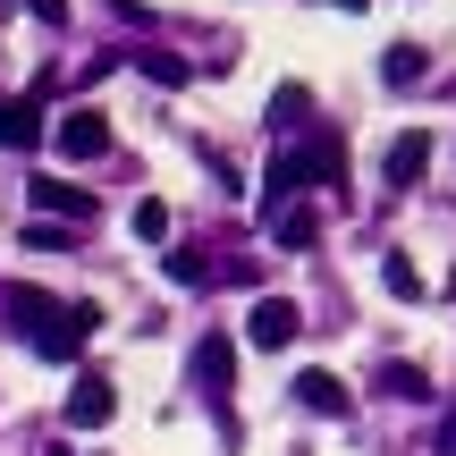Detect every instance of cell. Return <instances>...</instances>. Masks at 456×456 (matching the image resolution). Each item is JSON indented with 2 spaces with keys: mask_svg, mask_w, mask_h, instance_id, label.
<instances>
[{
  "mask_svg": "<svg viewBox=\"0 0 456 456\" xmlns=\"http://www.w3.org/2000/svg\"><path fill=\"white\" fill-rule=\"evenodd\" d=\"M26 203H34V220H60V228H77V220H94V195H85V186H68V178H34L26 186Z\"/></svg>",
  "mask_w": 456,
  "mask_h": 456,
  "instance_id": "cell-6",
  "label": "cell"
},
{
  "mask_svg": "<svg viewBox=\"0 0 456 456\" xmlns=\"http://www.w3.org/2000/svg\"><path fill=\"white\" fill-rule=\"evenodd\" d=\"M26 245H34V254H68V228H60V220H34Z\"/></svg>",
  "mask_w": 456,
  "mask_h": 456,
  "instance_id": "cell-20",
  "label": "cell"
},
{
  "mask_svg": "<svg viewBox=\"0 0 456 456\" xmlns=\"http://www.w3.org/2000/svg\"><path fill=\"white\" fill-rule=\"evenodd\" d=\"M51 144H60L68 161H102V152H110V118H102L94 102H77V110H60V127H51Z\"/></svg>",
  "mask_w": 456,
  "mask_h": 456,
  "instance_id": "cell-2",
  "label": "cell"
},
{
  "mask_svg": "<svg viewBox=\"0 0 456 456\" xmlns=\"http://www.w3.org/2000/svg\"><path fill=\"white\" fill-rule=\"evenodd\" d=\"M305 178H313V161H305V144H296V152H279V161H271V178H262V212H288V203L296 195H305Z\"/></svg>",
  "mask_w": 456,
  "mask_h": 456,
  "instance_id": "cell-7",
  "label": "cell"
},
{
  "mask_svg": "<svg viewBox=\"0 0 456 456\" xmlns=\"http://www.w3.org/2000/svg\"><path fill=\"white\" fill-rule=\"evenodd\" d=\"M423 169H431V127H406L380 161V178H389V195H406V186H423Z\"/></svg>",
  "mask_w": 456,
  "mask_h": 456,
  "instance_id": "cell-5",
  "label": "cell"
},
{
  "mask_svg": "<svg viewBox=\"0 0 456 456\" xmlns=\"http://www.w3.org/2000/svg\"><path fill=\"white\" fill-rule=\"evenodd\" d=\"M338 9H363V0H338Z\"/></svg>",
  "mask_w": 456,
  "mask_h": 456,
  "instance_id": "cell-23",
  "label": "cell"
},
{
  "mask_svg": "<svg viewBox=\"0 0 456 456\" xmlns=\"http://www.w3.org/2000/svg\"><path fill=\"white\" fill-rule=\"evenodd\" d=\"M110 414H118L110 372H77V389H68V431H102Z\"/></svg>",
  "mask_w": 456,
  "mask_h": 456,
  "instance_id": "cell-3",
  "label": "cell"
},
{
  "mask_svg": "<svg viewBox=\"0 0 456 456\" xmlns=\"http://www.w3.org/2000/svg\"><path fill=\"white\" fill-rule=\"evenodd\" d=\"M186 372H195V389L212 397V406H228V389H237V346H228V330H203Z\"/></svg>",
  "mask_w": 456,
  "mask_h": 456,
  "instance_id": "cell-1",
  "label": "cell"
},
{
  "mask_svg": "<svg viewBox=\"0 0 456 456\" xmlns=\"http://www.w3.org/2000/svg\"><path fill=\"white\" fill-rule=\"evenodd\" d=\"M380 288H389V296H406V305H414V296H423V271H414L406 254H389V262H380Z\"/></svg>",
  "mask_w": 456,
  "mask_h": 456,
  "instance_id": "cell-19",
  "label": "cell"
},
{
  "mask_svg": "<svg viewBox=\"0 0 456 456\" xmlns=\"http://www.w3.org/2000/svg\"><path fill=\"white\" fill-rule=\"evenodd\" d=\"M135 68H144L152 85H186V77H195V68H186L178 51H135Z\"/></svg>",
  "mask_w": 456,
  "mask_h": 456,
  "instance_id": "cell-17",
  "label": "cell"
},
{
  "mask_svg": "<svg viewBox=\"0 0 456 456\" xmlns=\"http://www.w3.org/2000/svg\"><path fill=\"white\" fill-rule=\"evenodd\" d=\"M313 94H305V85H279V94H271V127H313Z\"/></svg>",
  "mask_w": 456,
  "mask_h": 456,
  "instance_id": "cell-16",
  "label": "cell"
},
{
  "mask_svg": "<svg viewBox=\"0 0 456 456\" xmlns=\"http://www.w3.org/2000/svg\"><path fill=\"white\" fill-rule=\"evenodd\" d=\"M94 322H102L94 305H68V313H60L51 330H34V355H43V363H68V355H77L85 338H94Z\"/></svg>",
  "mask_w": 456,
  "mask_h": 456,
  "instance_id": "cell-4",
  "label": "cell"
},
{
  "mask_svg": "<svg viewBox=\"0 0 456 456\" xmlns=\"http://www.w3.org/2000/svg\"><path fill=\"white\" fill-rule=\"evenodd\" d=\"M380 389L389 397H431V380H423V363H380Z\"/></svg>",
  "mask_w": 456,
  "mask_h": 456,
  "instance_id": "cell-18",
  "label": "cell"
},
{
  "mask_svg": "<svg viewBox=\"0 0 456 456\" xmlns=\"http://www.w3.org/2000/svg\"><path fill=\"white\" fill-rule=\"evenodd\" d=\"M296 406H305V414H330V423H346V414H355V397H346L338 372H296Z\"/></svg>",
  "mask_w": 456,
  "mask_h": 456,
  "instance_id": "cell-9",
  "label": "cell"
},
{
  "mask_svg": "<svg viewBox=\"0 0 456 456\" xmlns=\"http://www.w3.org/2000/svg\"><path fill=\"white\" fill-rule=\"evenodd\" d=\"M26 144H43V94L0 102V152H26Z\"/></svg>",
  "mask_w": 456,
  "mask_h": 456,
  "instance_id": "cell-10",
  "label": "cell"
},
{
  "mask_svg": "<svg viewBox=\"0 0 456 456\" xmlns=\"http://www.w3.org/2000/svg\"><path fill=\"white\" fill-rule=\"evenodd\" d=\"M296 330H305V313H296L288 296H262V305L245 313V338H254V346H288Z\"/></svg>",
  "mask_w": 456,
  "mask_h": 456,
  "instance_id": "cell-8",
  "label": "cell"
},
{
  "mask_svg": "<svg viewBox=\"0 0 456 456\" xmlns=\"http://www.w3.org/2000/svg\"><path fill=\"white\" fill-rule=\"evenodd\" d=\"M423 43H389V60H380V77H389V85H423Z\"/></svg>",
  "mask_w": 456,
  "mask_h": 456,
  "instance_id": "cell-14",
  "label": "cell"
},
{
  "mask_svg": "<svg viewBox=\"0 0 456 456\" xmlns=\"http://www.w3.org/2000/svg\"><path fill=\"white\" fill-rule=\"evenodd\" d=\"M161 271L178 279V288H195V279H203V262H195V254H161Z\"/></svg>",
  "mask_w": 456,
  "mask_h": 456,
  "instance_id": "cell-21",
  "label": "cell"
},
{
  "mask_svg": "<svg viewBox=\"0 0 456 456\" xmlns=\"http://www.w3.org/2000/svg\"><path fill=\"white\" fill-rule=\"evenodd\" d=\"M271 237L288 245V254H313V245H322V212H313V203H288V212L271 220Z\"/></svg>",
  "mask_w": 456,
  "mask_h": 456,
  "instance_id": "cell-11",
  "label": "cell"
},
{
  "mask_svg": "<svg viewBox=\"0 0 456 456\" xmlns=\"http://www.w3.org/2000/svg\"><path fill=\"white\" fill-rule=\"evenodd\" d=\"M60 313H68V305H51L43 288H17V296H9V322L26 330V338H34V330H51V322H60Z\"/></svg>",
  "mask_w": 456,
  "mask_h": 456,
  "instance_id": "cell-12",
  "label": "cell"
},
{
  "mask_svg": "<svg viewBox=\"0 0 456 456\" xmlns=\"http://www.w3.org/2000/svg\"><path fill=\"white\" fill-rule=\"evenodd\" d=\"M440 456H456V406H448V423H440Z\"/></svg>",
  "mask_w": 456,
  "mask_h": 456,
  "instance_id": "cell-22",
  "label": "cell"
},
{
  "mask_svg": "<svg viewBox=\"0 0 456 456\" xmlns=\"http://www.w3.org/2000/svg\"><path fill=\"white\" fill-rule=\"evenodd\" d=\"M127 228H135L144 245H169V203H161V195H144V203L127 212Z\"/></svg>",
  "mask_w": 456,
  "mask_h": 456,
  "instance_id": "cell-15",
  "label": "cell"
},
{
  "mask_svg": "<svg viewBox=\"0 0 456 456\" xmlns=\"http://www.w3.org/2000/svg\"><path fill=\"white\" fill-rule=\"evenodd\" d=\"M305 161L322 169L330 186H338V178H346V144H338V127H313V144H305Z\"/></svg>",
  "mask_w": 456,
  "mask_h": 456,
  "instance_id": "cell-13",
  "label": "cell"
}]
</instances>
